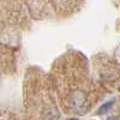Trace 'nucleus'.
I'll use <instances>...</instances> for the list:
<instances>
[{"mask_svg":"<svg viewBox=\"0 0 120 120\" xmlns=\"http://www.w3.org/2000/svg\"><path fill=\"white\" fill-rule=\"evenodd\" d=\"M112 106H113V102H112V101H108V102H106L105 105H102L101 107H100V109H98V113H100V114H103V113L108 112L109 109L112 108Z\"/></svg>","mask_w":120,"mask_h":120,"instance_id":"f257e3e1","label":"nucleus"}]
</instances>
